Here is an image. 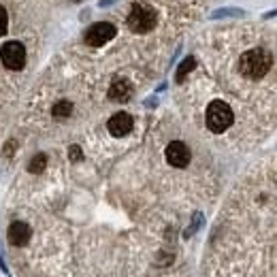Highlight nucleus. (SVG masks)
<instances>
[{"label":"nucleus","mask_w":277,"mask_h":277,"mask_svg":"<svg viewBox=\"0 0 277 277\" xmlns=\"http://www.w3.org/2000/svg\"><path fill=\"white\" fill-rule=\"evenodd\" d=\"M271 64H273V60H271L269 51L256 47V49L245 51V54L241 56L239 70H241V75L248 77V79H260V77H264L266 73H269Z\"/></svg>","instance_id":"1"},{"label":"nucleus","mask_w":277,"mask_h":277,"mask_svg":"<svg viewBox=\"0 0 277 277\" xmlns=\"http://www.w3.org/2000/svg\"><path fill=\"white\" fill-rule=\"evenodd\" d=\"M126 24H128V28L132 30V32L145 34V32H149V30L156 28L158 13H156V9H151L149 5H132Z\"/></svg>","instance_id":"2"},{"label":"nucleus","mask_w":277,"mask_h":277,"mask_svg":"<svg viewBox=\"0 0 277 277\" xmlns=\"http://www.w3.org/2000/svg\"><path fill=\"white\" fill-rule=\"evenodd\" d=\"M205 120H207V128L211 132H218L220 135V132L230 128L234 115H232V109L224 100H213L207 107V117Z\"/></svg>","instance_id":"3"},{"label":"nucleus","mask_w":277,"mask_h":277,"mask_svg":"<svg viewBox=\"0 0 277 277\" xmlns=\"http://www.w3.org/2000/svg\"><path fill=\"white\" fill-rule=\"evenodd\" d=\"M0 60L9 70H22L26 64V49L19 41H9L0 47Z\"/></svg>","instance_id":"4"},{"label":"nucleus","mask_w":277,"mask_h":277,"mask_svg":"<svg viewBox=\"0 0 277 277\" xmlns=\"http://www.w3.org/2000/svg\"><path fill=\"white\" fill-rule=\"evenodd\" d=\"M115 26L113 24H109V22H98V24H94V26H90L88 30H86V43L88 45H94V47H98V45H105L107 41H111L115 36Z\"/></svg>","instance_id":"5"},{"label":"nucleus","mask_w":277,"mask_h":277,"mask_svg":"<svg viewBox=\"0 0 277 277\" xmlns=\"http://www.w3.org/2000/svg\"><path fill=\"white\" fill-rule=\"evenodd\" d=\"M190 158H192V153H190L186 143H181V141L169 143V147H167V162L171 164V167H177V169L188 167Z\"/></svg>","instance_id":"6"},{"label":"nucleus","mask_w":277,"mask_h":277,"mask_svg":"<svg viewBox=\"0 0 277 277\" xmlns=\"http://www.w3.org/2000/svg\"><path fill=\"white\" fill-rule=\"evenodd\" d=\"M30 234H32V230H30V226L26 222H13L11 226H9V243L15 245V248H24V245L30 241Z\"/></svg>","instance_id":"7"},{"label":"nucleus","mask_w":277,"mask_h":277,"mask_svg":"<svg viewBox=\"0 0 277 277\" xmlns=\"http://www.w3.org/2000/svg\"><path fill=\"white\" fill-rule=\"evenodd\" d=\"M132 124H135V122H132V115H128V113L122 111V113H115L113 117L109 120L107 128H109V132L113 137H126L128 132L132 130Z\"/></svg>","instance_id":"8"},{"label":"nucleus","mask_w":277,"mask_h":277,"mask_svg":"<svg viewBox=\"0 0 277 277\" xmlns=\"http://www.w3.org/2000/svg\"><path fill=\"white\" fill-rule=\"evenodd\" d=\"M130 96H132V86L126 79H117V81H113V86L109 88V98L115 102H126V100H130Z\"/></svg>","instance_id":"9"},{"label":"nucleus","mask_w":277,"mask_h":277,"mask_svg":"<svg viewBox=\"0 0 277 277\" xmlns=\"http://www.w3.org/2000/svg\"><path fill=\"white\" fill-rule=\"evenodd\" d=\"M51 113H54L56 120H66L70 113H73V105H70L68 100H60V102H56V105H54Z\"/></svg>","instance_id":"10"},{"label":"nucleus","mask_w":277,"mask_h":277,"mask_svg":"<svg viewBox=\"0 0 277 277\" xmlns=\"http://www.w3.org/2000/svg\"><path fill=\"white\" fill-rule=\"evenodd\" d=\"M47 167V156L45 153H36V156L30 160L28 164V171L30 173H34V175H38V173H43V169Z\"/></svg>","instance_id":"11"},{"label":"nucleus","mask_w":277,"mask_h":277,"mask_svg":"<svg viewBox=\"0 0 277 277\" xmlns=\"http://www.w3.org/2000/svg\"><path fill=\"white\" fill-rule=\"evenodd\" d=\"M194 66H196V60H194L192 56L183 60V62L179 64V68H177V81H183V77H186L190 70H194Z\"/></svg>","instance_id":"12"},{"label":"nucleus","mask_w":277,"mask_h":277,"mask_svg":"<svg viewBox=\"0 0 277 277\" xmlns=\"http://www.w3.org/2000/svg\"><path fill=\"white\" fill-rule=\"evenodd\" d=\"M9 30V15H7V9L0 7V36H5Z\"/></svg>","instance_id":"13"},{"label":"nucleus","mask_w":277,"mask_h":277,"mask_svg":"<svg viewBox=\"0 0 277 277\" xmlns=\"http://www.w3.org/2000/svg\"><path fill=\"white\" fill-rule=\"evenodd\" d=\"M68 158L73 160V162H79L81 158H84V153H81V147H79V145H70V149H68Z\"/></svg>","instance_id":"14"},{"label":"nucleus","mask_w":277,"mask_h":277,"mask_svg":"<svg viewBox=\"0 0 277 277\" xmlns=\"http://www.w3.org/2000/svg\"><path fill=\"white\" fill-rule=\"evenodd\" d=\"M15 147H17V143H15V141H9L7 145H5V156H13Z\"/></svg>","instance_id":"15"},{"label":"nucleus","mask_w":277,"mask_h":277,"mask_svg":"<svg viewBox=\"0 0 277 277\" xmlns=\"http://www.w3.org/2000/svg\"><path fill=\"white\" fill-rule=\"evenodd\" d=\"M224 15H241V11H215L211 17H224Z\"/></svg>","instance_id":"16"},{"label":"nucleus","mask_w":277,"mask_h":277,"mask_svg":"<svg viewBox=\"0 0 277 277\" xmlns=\"http://www.w3.org/2000/svg\"><path fill=\"white\" fill-rule=\"evenodd\" d=\"M111 3H113V0H102V3H100V5H102V7H105V5H111Z\"/></svg>","instance_id":"17"},{"label":"nucleus","mask_w":277,"mask_h":277,"mask_svg":"<svg viewBox=\"0 0 277 277\" xmlns=\"http://www.w3.org/2000/svg\"><path fill=\"white\" fill-rule=\"evenodd\" d=\"M75 3H79V0H75Z\"/></svg>","instance_id":"18"}]
</instances>
